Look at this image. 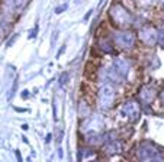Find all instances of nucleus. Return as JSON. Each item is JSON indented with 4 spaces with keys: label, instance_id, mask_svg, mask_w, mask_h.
I'll use <instances>...</instances> for the list:
<instances>
[{
    "label": "nucleus",
    "instance_id": "nucleus-4",
    "mask_svg": "<svg viewBox=\"0 0 164 162\" xmlns=\"http://www.w3.org/2000/svg\"><path fill=\"white\" fill-rule=\"evenodd\" d=\"M161 2H163V6H164V0H161Z\"/></svg>",
    "mask_w": 164,
    "mask_h": 162
},
{
    "label": "nucleus",
    "instance_id": "nucleus-1",
    "mask_svg": "<svg viewBox=\"0 0 164 162\" xmlns=\"http://www.w3.org/2000/svg\"><path fill=\"white\" fill-rule=\"evenodd\" d=\"M142 39H144V42H147L148 45H154L155 40H157L155 30H154V29H145V30H144V35H142Z\"/></svg>",
    "mask_w": 164,
    "mask_h": 162
},
{
    "label": "nucleus",
    "instance_id": "nucleus-3",
    "mask_svg": "<svg viewBox=\"0 0 164 162\" xmlns=\"http://www.w3.org/2000/svg\"><path fill=\"white\" fill-rule=\"evenodd\" d=\"M65 7H67V6H61V7H58V9H57V13H61V10H64V9H65Z\"/></svg>",
    "mask_w": 164,
    "mask_h": 162
},
{
    "label": "nucleus",
    "instance_id": "nucleus-2",
    "mask_svg": "<svg viewBox=\"0 0 164 162\" xmlns=\"http://www.w3.org/2000/svg\"><path fill=\"white\" fill-rule=\"evenodd\" d=\"M100 96H102V98H103L105 101H107V103H109V101H111V98H112V88H111V87H106V88H103Z\"/></svg>",
    "mask_w": 164,
    "mask_h": 162
}]
</instances>
